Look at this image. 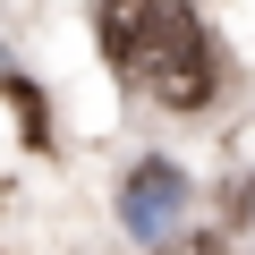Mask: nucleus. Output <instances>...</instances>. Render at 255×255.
<instances>
[{"instance_id":"1","label":"nucleus","mask_w":255,"mask_h":255,"mask_svg":"<svg viewBox=\"0 0 255 255\" xmlns=\"http://www.w3.org/2000/svg\"><path fill=\"white\" fill-rule=\"evenodd\" d=\"M136 77H145V94L153 102H170V111H204L213 102V43H204V26L179 9V0H170V9H162V26L145 34V51H136Z\"/></svg>"},{"instance_id":"2","label":"nucleus","mask_w":255,"mask_h":255,"mask_svg":"<svg viewBox=\"0 0 255 255\" xmlns=\"http://www.w3.org/2000/svg\"><path fill=\"white\" fill-rule=\"evenodd\" d=\"M119 213H128V230H162V221L179 213V170H170V162H145L136 179H128Z\"/></svg>"},{"instance_id":"3","label":"nucleus","mask_w":255,"mask_h":255,"mask_svg":"<svg viewBox=\"0 0 255 255\" xmlns=\"http://www.w3.org/2000/svg\"><path fill=\"white\" fill-rule=\"evenodd\" d=\"M162 9H170V0H111V9H102V51H111L119 68H136V51H145V34L162 26Z\"/></svg>"},{"instance_id":"4","label":"nucleus","mask_w":255,"mask_h":255,"mask_svg":"<svg viewBox=\"0 0 255 255\" xmlns=\"http://www.w3.org/2000/svg\"><path fill=\"white\" fill-rule=\"evenodd\" d=\"M162 255H221V238H170Z\"/></svg>"}]
</instances>
